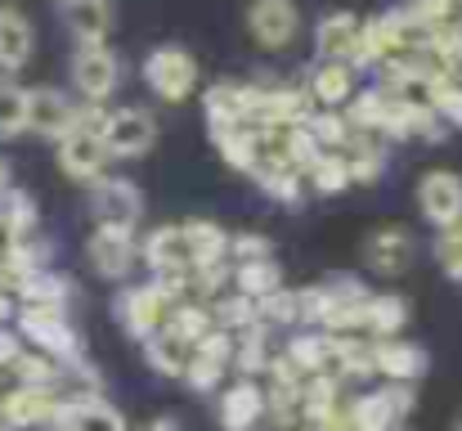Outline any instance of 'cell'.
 Here are the masks:
<instances>
[{"mask_svg": "<svg viewBox=\"0 0 462 431\" xmlns=\"http://www.w3.org/2000/svg\"><path fill=\"white\" fill-rule=\"evenodd\" d=\"M140 77H144V86L153 90L162 104H184V99H193V95H198V81H202L198 59H193V50H184V45H153V50L144 54V63H140Z\"/></svg>", "mask_w": 462, "mask_h": 431, "instance_id": "obj_3", "label": "cell"}, {"mask_svg": "<svg viewBox=\"0 0 462 431\" xmlns=\"http://www.w3.org/2000/svg\"><path fill=\"white\" fill-rule=\"evenodd\" d=\"M211 144L220 153V162L229 171H243L252 175L256 162H261V131L256 126H225V131H211Z\"/></svg>", "mask_w": 462, "mask_h": 431, "instance_id": "obj_29", "label": "cell"}, {"mask_svg": "<svg viewBox=\"0 0 462 431\" xmlns=\"http://www.w3.org/2000/svg\"><path fill=\"white\" fill-rule=\"evenodd\" d=\"M301 180H306V189L323 193V198H332V193H346V189H350V171H346L341 153H319L306 171H301Z\"/></svg>", "mask_w": 462, "mask_h": 431, "instance_id": "obj_39", "label": "cell"}, {"mask_svg": "<svg viewBox=\"0 0 462 431\" xmlns=\"http://www.w3.org/2000/svg\"><path fill=\"white\" fill-rule=\"evenodd\" d=\"M252 180L261 184V193H265V198H274V202H283V207H297V202L306 198V180H301V171H297V166H288V162H283V157H274V153H261V162H256Z\"/></svg>", "mask_w": 462, "mask_h": 431, "instance_id": "obj_22", "label": "cell"}, {"mask_svg": "<svg viewBox=\"0 0 462 431\" xmlns=\"http://www.w3.org/2000/svg\"><path fill=\"white\" fill-rule=\"evenodd\" d=\"M68 72H72V90L81 95V104L104 108L122 90V54L113 45H77Z\"/></svg>", "mask_w": 462, "mask_h": 431, "instance_id": "obj_4", "label": "cell"}, {"mask_svg": "<svg viewBox=\"0 0 462 431\" xmlns=\"http://www.w3.org/2000/svg\"><path fill=\"white\" fill-rule=\"evenodd\" d=\"M454 431H462V414H458V418H454Z\"/></svg>", "mask_w": 462, "mask_h": 431, "instance_id": "obj_50", "label": "cell"}, {"mask_svg": "<svg viewBox=\"0 0 462 431\" xmlns=\"http://www.w3.org/2000/svg\"><path fill=\"white\" fill-rule=\"evenodd\" d=\"M270 328L265 323H252L243 333H234V369H243V378H256V373H270L274 364V351H270Z\"/></svg>", "mask_w": 462, "mask_h": 431, "instance_id": "obj_33", "label": "cell"}, {"mask_svg": "<svg viewBox=\"0 0 462 431\" xmlns=\"http://www.w3.org/2000/svg\"><path fill=\"white\" fill-rule=\"evenodd\" d=\"M216 418H220V431H256L265 423V387L256 378H238L234 387H225Z\"/></svg>", "mask_w": 462, "mask_h": 431, "instance_id": "obj_17", "label": "cell"}, {"mask_svg": "<svg viewBox=\"0 0 462 431\" xmlns=\"http://www.w3.org/2000/svg\"><path fill=\"white\" fill-rule=\"evenodd\" d=\"M341 414V378L337 373H314L301 382V423L323 427Z\"/></svg>", "mask_w": 462, "mask_h": 431, "instance_id": "obj_26", "label": "cell"}, {"mask_svg": "<svg viewBox=\"0 0 462 431\" xmlns=\"http://www.w3.org/2000/svg\"><path fill=\"white\" fill-rule=\"evenodd\" d=\"M202 113H207V126L211 131H225V126H247V81H216L207 86L202 95Z\"/></svg>", "mask_w": 462, "mask_h": 431, "instance_id": "obj_24", "label": "cell"}, {"mask_svg": "<svg viewBox=\"0 0 462 431\" xmlns=\"http://www.w3.org/2000/svg\"><path fill=\"white\" fill-rule=\"evenodd\" d=\"M247 36L261 45V50H288L297 36H301V9L297 0H252L247 5Z\"/></svg>", "mask_w": 462, "mask_h": 431, "instance_id": "obj_9", "label": "cell"}, {"mask_svg": "<svg viewBox=\"0 0 462 431\" xmlns=\"http://www.w3.org/2000/svg\"><path fill=\"white\" fill-rule=\"evenodd\" d=\"M306 95L314 108L341 113V108L350 104V95H355V68H350V63H319V68L310 72Z\"/></svg>", "mask_w": 462, "mask_h": 431, "instance_id": "obj_23", "label": "cell"}, {"mask_svg": "<svg viewBox=\"0 0 462 431\" xmlns=\"http://www.w3.org/2000/svg\"><path fill=\"white\" fill-rule=\"evenodd\" d=\"M18 337H23V346H32V351H41V355H50L54 364H77V360H86V346H81V333L72 328V319L63 314V310H45V305H23L18 310V328H14Z\"/></svg>", "mask_w": 462, "mask_h": 431, "instance_id": "obj_2", "label": "cell"}, {"mask_svg": "<svg viewBox=\"0 0 462 431\" xmlns=\"http://www.w3.org/2000/svg\"><path fill=\"white\" fill-rule=\"evenodd\" d=\"M234 369V337L229 333H207L198 346H193V355H189V364H184V382H189V391H198V396H211L220 382H225V373Z\"/></svg>", "mask_w": 462, "mask_h": 431, "instance_id": "obj_11", "label": "cell"}, {"mask_svg": "<svg viewBox=\"0 0 462 431\" xmlns=\"http://www.w3.org/2000/svg\"><path fill=\"white\" fill-rule=\"evenodd\" d=\"M9 314H14V301H9V292L0 287V328H5V319H9Z\"/></svg>", "mask_w": 462, "mask_h": 431, "instance_id": "obj_49", "label": "cell"}, {"mask_svg": "<svg viewBox=\"0 0 462 431\" xmlns=\"http://www.w3.org/2000/svg\"><path fill=\"white\" fill-rule=\"evenodd\" d=\"M400 14H404V23H409V27L431 32V27H440V23H454L458 0H404V5H400Z\"/></svg>", "mask_w": 462, "mask_h": 431, "instance_id": "obj_43", "label": "cell"}, {"mask_svg": "<svg viewBox=\"0 0 462 431\" xmlns=\"http://www.w3.org/2000/svg\"><path fill=\"white\" fill-rule=\"evenodd\" d=\"M72 431H131L122 409L104 396H81L77 405V418H72Z\"/></svg>", "mask_w": 462, "mask_h": 431, "instance_id": "obj_41", "label": "cell"}, {"mask_svg": "<svg viewBox=\"0 0 462 431\" xmlns=\"http://www.w3.org/2000/svg\"><path fill=\"white\" fill-rule=\"evenodd\" d=\"M162 328L193 351L207 333H216V319H211V305H207V301H175V305L166 310V323H162Z\"/></svg>", "mask_w": 462, "mask_h": 431, "instance_id": "obj_30", "label": "cell"}, {"mask_svg": "<svg viewBox=\"0 0 462 431\" xmlns=\"http://www.w3.org/2000/svg\"><path fill=\"white\" fill-rule=\"evenodd\" d=\"M9 189H14V166H9V162L0 157V198H5Z\"/></svg>", "mask_w": 462, "mask_h": 431, "instance_id": "obj_48", "label": "cell"}, {"mask_svg": "<svg viewBox=\"0 0 462 431\" xmlns=\"http://www.w3.org/2000/svg\"><path fill=\"white\" fill-rule=\"evenodd\" d=\"M36 225H41V211H36L32 193L27 189H9L0 198V230H5V239L9 243H23V239L36 234Z\"/></svg>", "mask_w": 462, "mask_h": 431, "instance_id": "obj_36", "label": "cell"}, {"mask_svg": "<svg viewBox=\"0 0 462 431\" xmlns=\"http://www.w3.org/2000/svg\"><path fill=\"white\" fill-rule=\"evenodd\" d=\"M144 216V189L126 175H99L90 184V220L99 230H131Z\"/></svg>", "mask_w": 462, "mask_h": 431, "instance_id": "obj_6", "label": "cell"}, {"mask_svg": "<svg viewBox=\"0 0 462 431\" xmlns=\"http://www.w3.org/2000/svg\"><path fill=\"white\" fill-rule=\"evenodd\" d=\"M86 261L95 266L99 279L122 284V279L135 270V261H140V243H135L131 230H99V225H95V234H90V243H86Z\"/></svg>", "mask_w": 462, "mask_h": 431, "instance_id": "obj_13", "label": "cell"}, {"mask_svg": "<svg viewBox=\"0 0 462 431\" xmlns=\"http://www.w3.org/2000/svg\"><path fill=\"white\" fill-rule=\"evenodd\" d=\"M104 108L72 99L59 86H27V136L41 140H63L72 126H99Z\"/></svg>", "mask_w": 462, "mask_h": 431, "instance_id": "obj_1", "label": "cell"}, {"mask_svg": "<svg viewBox=\"0 0 462 431\" xmlns=\"http://www.w3.org/2000/svg\"><path fill=\"white\" fill-rule=\"evenodd\" d=\"M355 41H359V14H350V9H332L314 27V54H319V63H350Z\"/></svg>", "mask_w": 462, "mask_h": 431, "instance_id": "obj_20", "label": "cell"}, {"mask_svg": "<svg viewBox=\"0 0 462 431\" xmlns=\"http://www.w3.org/2000/svg\"><path fill=\"white\" fill-rule=\"evenodd\" d=\"M59 23L77 45H108L117 27V0H59Z\"/></svg>", "mask_w": 462, "mask_h": 431, "instance_id": "obj_14", "label": "cell"}, {"mask_svg": "<svg viewBox=\"0 0 462 431\" xmlns=\"http://www.w3.org/2000/svg\"><path fill=\"white\" fill-rule=\"evenodd\" d=\"M211 305V319H216V328L220 333H243V328H252V323H261V314H256V301L252 296H243V292H220L216 301H207Z\"/></svg>", "mask_w": 462, "mask_h": 431, "instance_id": "obj_37", "label": "cell"}, {"mask_svg": "<svg viewBox=\"0 0 462 431\" xmlns=\"http://www.w3.org/2000/svg\"><path fill=\"white\" fill-rule=\"evenodd\" d=\"M346 171H350V184H377L386 175V153H382V140L377 136H359L350 131V140L337 148Z\"/></svg>", "mask_w": 462, "mask_h": 431, "instance_id": "obj_27", "label": "cell"}, {"mask_svg": "<svg viewBox=\"0 0 462 431\" xmlns=\"http://www.w3.org/2000/svg\"><path fill=\"white\" fill-rule=\"evenodd\" d=\"M256 314H261L265 328H274V323H301V296L292 287H279L265 301H256Z\"/></svg>", "mask_w": 462, "mask_h": 431, "instance_id": "obj_45", "label": "cell"}, {"mask_svg": "<svg viewBox=\"0 0 462 431\" xmlns=\"http://www.w3.org/2000/svg\"><path fill=\"white\" fill-rule=\"evenodd\" d=\"M458 9H462V0H458Z\"/></svg>", "mask_w": 462, "mask_h": 431, "instance_id": "obj_53", "label": "cell"}, {"mask_svg": "<svg viewBox=\"0 0 462 431\" xmlns=\"http://www.w3.org/2000/svg\"><path fill=\"white\" fill-rule=\"evenodd\" d=\"M140 257L153 275H175L189 270V248H184V230L180 225H157L153 234L140 243Z\"/></svg>", "mask_w": 462, "mask_h": 431, "instance_id": "obj_25", "label": "cell"}, {"mask_svg": "<svg viewBox=\"0 0 462 431\" xmlns=\"http://www.w3.org/2000/svg\"><path fill=\"white\" fill-rule=\"evenodd\" d=\"M189 346L184 342H175L166 328H157L153 337L144 342V360H149V369H153L157 378H180L184 373V364H189Z\"/></svg>", "mask_w": 462, "mask_h": 431, "instance_id": "obj_38", "label": "cell"}, {"mask_svg": "<svg viewBox=\"0 0 462 431\" xmlns=\"http://www.w3.org/2000/svg\"><path fill=\"white\" fill-rule=\"evenodd\" d=\"M409 328V301L400 292H377L364 301V333L373 342H386V337H400Z\"/></svg>", "mask_w": 462, "mask_h": 431, "instance_id": "obj_28", "label": "cell"}, {"mask_svg": "<svg viewBox=\"0 0 462 431\" xmlns=\"http://www.w3.org/2000/svg\"><path fill=\"white\" fill-rule=\"evenodd\" d=\"M418 207H422V220L436 225V230L462 225V175L449 166L427 171L418 180Z\"/></svg>", "mask_w": 462, "mask_h": 431, "instance_id": "obj_12", "label": "cell"}, {"mask_svg": "<svg viewBox=\"0 0 462 431\" xmlns=\"http://www.w3.org/2000/svg\"><path fill=\"white\" fill-rule=\"evenodd\" d=\"M32 54H36V27H32V18L18 5L0 9V77L23 72L32 63Z\"/></svg>", "mask_w": 462, "mask_h": 431, "instance_id": "obj_18", "label": "cell"}, {"mask_svg": "<svg viewBox=\"0 0 462 431\" xmlns=\"http://www.w3.org/2000/svg\"><path fill=\"white\" fill-rule=\"evenodd\" d=\"M184 230V248H189V270H207V266H229V234L216 220H180Z\"/></svg>", "mask_w": 462, "mask_h": 431, "instance_id": "obj_21", "label": "cell"}, {"mask_svg": "<svg viewBox=\"0 0 462 431\" xmlns=\"http://www.w3.org/2000/svg\"><path fill=\"white\" fill-rule=\"evenodd\" d=\"M332 342V364L337 378H373V342L364 333H346V337H328Z\"/></svg>", "mask_w": 462, "mask_h": 431, "instance_id": "obj_34", "label": "cell"}, {"mask_svg": "<svg viewBox=\"0 0 462 431\" xmlns=\"http://www.w3.org/2000/svg\"><path fill=\"white\" fill-rule=\"evenodd\" d=\"M99 140H104L113 162H140V157L153 153V144H157V117L149 108H140V104L113 108L99 122Z\"/></svg>", "mask_w": 462, "mask_h": 431, "instance_id": "obj_5", "label": "cell"}, {"mask_svg": "<svg viewBox=\"0 0 462 431\" xmlns=\"http://www.w3.org/2000/svg\"><path fill=\"white\" fill-rule=\"evenodd\" d=\"M427 369H431V355H427V346H422V342H409V337L373 342V373H382L386 382L413 387Z\"/></svg>", "mask_w": 462, "mask_h": 431, "instance_id": "obj_15", "label": "cell"}, {"mask_svg": "<svg viewBox=\"0 0 462 431\" xmlns=\"http://www.w3.org/2000/svg\"><path fill=\"white\" fill-rule=\"evenodd\" d=\"M59 148V171L77 184H95L99 175H108V148L99 140V126H72L63 140H54Z\"/></svg>", "mask_w": 462, "mask_h": 431, "instance_id": "obj_10", "label": "cell"}, {"mask_svg": "<svg viewBox=\"0 0 462 431\" xmlns=\"http://www.w3.org/2000/svg\"><path fill=\"white\" fill-rule=\"evenodd\" d=\"M427 104H431V113L445 122V131H462V81L458 77H436Z\"/></svg>", "mask_w": 462, "mask_h": 431, "instance_id": "obj_42", "label": "cell"}, {"mask_svg": "<svg viewBox=\"0 0 462 431\" xmlns=\"http://www.w3.org/2000/svg\"><path fill=\"white\" fill-rule=\"evenodd\" d=\"M229 284H234V292H243V296H252V301H265L270 292L283 287V266H279L274 257L247 261V266H229Z\"/></svg>", "mask_w": 462, "mask_h": 431, "instance_id": "obj_35", "label": "cell"}, {"mask_svg": "<svg viewBox=\"0 0 462 431\" xmlns=\"http://www.w3.org/2000/svg\"><path fill=\"white\" fill-rule=\"evenodd\" d=\"M14 296L23 301V305H45V310H63L68 305V296H72V279L68 275H59V270H32L23 284L14 287Z\"/></svg>", "mask_w": 462, "mask_h": 431, "instance_id": "obj_31", "label": "cell"}, {"mask_svg": "<svg viewBox=\"0 0 462 431\" xmlns=\"http://www.w3.org/2000/svg\"><path fill=\"white\" fill-rule=\"evenodd\" d=\"M166 310L171 301L157 292L153 284H131V287H117L113 296V314H117V328L135 342H149L157 328L166 323Z\"/></svg>", "mask_w": 462, "mask_h": 431, "instance_id": "obj_8", "label": "cell"}, {"mask_svg": "<svg viewBox=\"0 0 462 431\" xmlns=\"http://www.w3.org/2000/svg\"><path fill=\"white\" fill-rule=\"evenodd\" d=\"M431 257H436V266H440V275L449 284H462V225H449V230L436 234Z\"/></svg>", "mask_w": 462, "mask_h": 431, "instance_id": "obj_44", "label": "cell"}, {"mask_svg": "<svg viewBox=\"0 0 462 431\" xmlns=\"http://www.w3.org/2000/svg\"><path fill=\"white\" fill-rule=\"evenodd\" d=\"M9 5H14V0H0V9H9Z\"/></svg>", "mask_w": 462, "mask_h": 431, "instance_id": "obj_51", "label": "cell"}, {"mask_svg": "<svg viewBox=\"0 0 462 431\" xmlns=\"http://www.w3.org/2000/svg\"><path fill=\"white\" fill-rule=\"evenodd\" d=\"M18 355H23V337L14 328H0V369H9Z\"/></svg>", "mask_w": 462, "mask_h": 431, "instance_id": "obj_47", "label": "cell"}, {"mask_svg": "<svg viewBox=\"0 0 462 431\" xmlns=\"http://www.w3.org/2000/svg\"><path fill=\"white\" fill-rule=\"evenodd\" d=\"M413 405H418V391L391 382V387H382V391L355 396L350 409H346V427L350 431H395L413 414Z\"/></svg>", "mask_w": 462, "mask_h": 431, "instance_id": "obj_7", "label": "cell"}, {"mask_svg": "<svg viewBox=\"0 0 462 431\" xmlns=\"http://www.w3.org/2000/svg\"><path fill=\"white\" fill-rule=\"evenodd\" d=\"M54 409V391L14 387L0 396V427L5 431H45V418Z\"/></svg>", "mask_w": 462, "mask_h": 431, "instance_id": "obj_19", "label": "cell"}, {"mask_svg": "<svg viewBox=\"0 0 462 431\" xmlns=\"http://www.w3.org/2000/svg\"><path fill=\"white\" fill-rule=\"evenodd\" d=\"M458 81H462V77H458Z\"/></svg>", "mask_w": 462, "mask_h": 431, "instance_id": "obj_54", "label": "cell"}, {"mask_svg": "<svg viewBox=\"0 0 462 431\" xmlns=\"http://www.w3.org/2000/svg\"><path fill=\"white\" fill-rule=\"evenodd\" d=\"M292 431H314V427H292Z\"/></svg>", "mask_w": 462, "mask_h": 431, "instance_id": "obj_52", "label": "cell"}, {"mask_svg": "<svg viewBox=\"0 0 462 431\" xmlns=\"http://www.w3.org/2000/svg\"><path fill=\"white\" fill-rule=\"evenodd\" d=\"M27 136V86L14 77H0V140Z\"/></svg>", "mask_w": 462, "mask_h": 431, "instance_id": "obj_40", "label": "cell"}, {"mask_svg": "<svg viewBox=\"0 0 462 431\" xmlns=\"http://www.w3.org/2000/svg\"><path fill=\"white\" fill-rule=\"evenodd\" d=\"M265 257H274V243L265 234H229V266H247Z\"/></svg>", "mask_w": 462, "mask_h": 431, "instance_id": "obj_46", "label": "cell"}, {"mask_svg": "<svg viewBox=\"0 0 462 431\" xmlns=\"http://www.w3.org/2000/svg\"><path fill=\"white\" fill-rule=\"evenodd\" d=\"M413 257H418V243H413V234H409L404 225L373 230L368 243H364V266H368L373 275H382V279L404 275V270L413 266Z\"/></svg>", "mask_w": 462, "mask_h": 431, "instance_id": "obj_16", "label": "cell"}, {"mask_svg": "<svg viewBox=\"0 0 462 431\" xmlns=\"http://www.w3.org/2000/svg\"><path fill=\"white\" fill-rule=\"evenodd\" d=\"M283 360H288V364H292L301 378L328 373V364H332V342H328V333L306 328V333H297V337L283 346Z\"/></svg>", "mask_w": 462, "mask_h": 431, "instance_id": "obj_32", "label": "cell"}]
</instances>
